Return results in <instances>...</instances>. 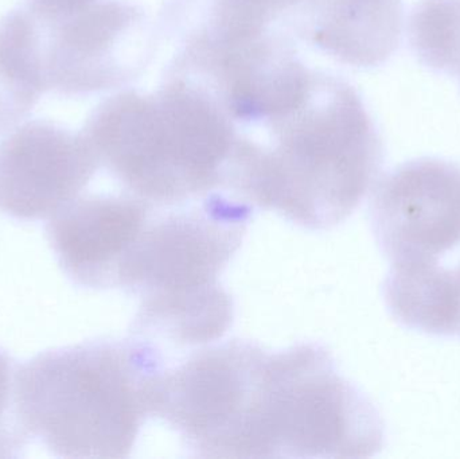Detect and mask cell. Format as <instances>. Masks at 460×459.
Instances as JSON below:
<instances>
[{"label":"cell","instance_id":"obj_10","mask_svg":"<svg viewBox=\"0 0 460 459\" xmlns=\"http://www.w3.org/2000/svg\"><path fill=\"white\" fill-rule=\"evenodd\" d=\"M18 364L0 348V458L21 457L31 437L24 428L16 401Z\"/></svg>","mask_w":460,"mask_h":459},{"label":"cell","instance_id":"obj_7","mask_svg":"<svg viewBox=\"0 0 460 459\" xmlns=\"http://www.w3.org/2000/svg\"><path fill=\"white\" fill-rule=\"evenodd\" d=\"M383 294L392 317L405 328L431 336H456L454 269H443L438 261L391 264Z\"/></svg>","mask_w":460,"mask_h":459},{"label":"cell","instance_id":"obj_11","mask_svg":"<svg viewBox=\"0 0 460 459\" xmlns=\"http://www.w3.org/2000/svg\"><path fill=\"white\" fill-rule=\"evenodd\" d=\"M454 279H456V298H458V329H456V336L460 337V266L454 269Z\"/></svg>","mask_w":460,"mask_h":459},{"label":"cell","instance_id":"obj_6","mask_svg":"<svg viewBox=\"0 0 460 459\" xmlns=\"http://www.w3.org/2000/svg\"><path fill=\"white\" fill-rule=\"evenodd\" d=\"M151 209V202L128 191L78 196L46 229L62 271L80 287L118 290L121 267Z\"/></svg>","mask_w":460,"mask_h":459},{"label":"cell","instance_id":"obj_5","mask_svg":"<svg viewBox=\"0 0 460 459\" xmlns=\"http://www.w3.org/2000/svg\"><path fill=\"white\" fill-rule=\"evenodd\" d=\"M97 166L85 137L51 121H23L0 139V210L50 220L83 194Z\"/></svg>","mask_w":460,"mask_h":459},{"label":"cell","instance_id":"obj_9","mask_svg":"<svg viewBox=\"0 0 460 459\" xmlns=\"http://www.w3.org/2000/svg\"><path fill=\"white\" fill-rule=\"evenodd\" d=\"M408 40L424 67L450 77L460 51V0H420L411 13Z\"/></svg>","mask_w":460,"mask_h":459},{"label":"cell","instance_id":"obj_4","mask_svg":"<svg viewBox=\"0 0 460 459\" xmlns=\"http://www.w3.org/2000/svg\"><path fill=\"white\" fill-rule=\"evenodd\" d=\"M370 223L391 264L438 261L460 245V166L439 158L400 164L375 189Z\"/></svg>","mask_w":460,"mask_h":459},{"label":"cell","instance_id":"obj_8","mask_svg":"<svg viewBox=\"0 0 460 459\" xmlns=\"http://www.w3.org/2000/svg\"><path fill=\"white\" fill-rule=\"evenodd\" d=\"M45 93L34 13L13 11L0 21V119L23 123Z\"/></svg>","mask_w":460,"mask_h":459},{"label":"cell","instance_id":"obj_2","mask_svg":"<svg viewBox=\"0 0 460 459\" xmlns=\"http://www.w3.org/2000/svg\"><path fill=\"white\" fill-rule=\"evenodd\" d=\"M253 212L226 191L183 204H153L119 277L118 290L139 299L129 331L172 348L221 339L234 321V301L220 277L240 250Z\"/></svg>","mask_w":460,"mask_h":459},{"label":"cell","instance_id":"obj_1","mask_svg":"<svg viewBox=\"0 0 460 459\" xmlns=\"http://www.w3.org/2000/svg\"><path fill=\"white\" fill-rule=\"evenodd\" d=\"M385 426L319 342L254 344L233 393L220 458H367Z\"/></svg>","mask_w":460,"mask_h":459},{"label":"cell","instance_id":"obj_3","mask_svg":"<svg viewBox=\"0 0 460 459\" xmlns=\"http://www.w3.org/2000/svg\"><path fill=\"white\" fill-rule=\"evenodd\" d=\"M166 368L158 347L131 334L46 350L18 366L22 422L57 458L131 457Z\"/></svg>","mask_w":460,"mask_h":459},{"label":"cell","instance_id":"obj_12","mask_svg":"<svg viewBox=\"0 0 460 459\" xmlns=\"http://www.w3.org/2000/svg\"><path fill=\"white\" fill-rule=\"evenodd\" d=\"M451 77H456V80L459 81V86H460V56L458 58V61H456V67H454L453 75Z\"/></svg>","mask_w":460,"mask_h":459}]
</instances>
